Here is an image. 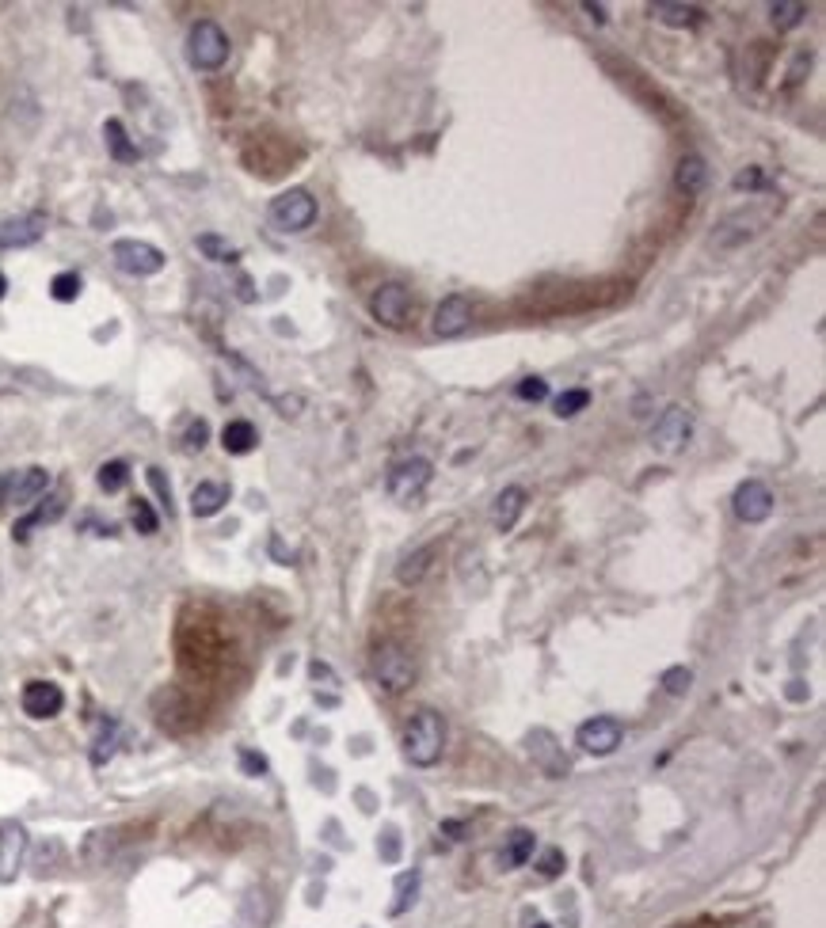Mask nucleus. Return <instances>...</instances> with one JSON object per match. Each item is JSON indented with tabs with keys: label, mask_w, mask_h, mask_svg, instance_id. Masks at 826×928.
I'll return each instance as SVG.
<instances>
[{
	"label": "nucleus",
	"mask_w": 826,
	"mask_h": 928,
	"mask_svg": "<svg viewBox=\"0 0 826 928\" xmlns=\"http://www.w3.org/2000/svg\"><path fill=\"white\" fill-rule=\"evenodd\" d=\"M206 438H209V426H206L202 419H195V423H190V430L183 434V449H187V453H199V449L206 445Z\"/></svg>",
	"instance_id": "ea45409f"
},
{
	"label": "nucleus",
	"mask_w": 826,
	"mask_h": 928,
	"mask_svg": "<svg viewBox=\"0 0 826 928\" xmlns=\"http://www.w3.org/2000/svg\"><path fill=\"white\" fill-rule=\"evenodd\" d=\"M316 221V199L305 187H290L270 202V225L279 232H305Z\"/></svg>",
	"instance_id": "20e7f679"
},
{
	"label": "nucleus",
	"mask_w": 826,
	"mask_h": 928,
	"mask_svg": "<svg viewBox=\"0 0 826 928\" xmlns=\"http://www.w3.org/2000/svg\"><path fill=\"white\" fill-rule=\"evenodd\" d=\"M61 510H66V499H61V495H50L46 503H42L38 510H31L24 522H15V541H27L31 536V529L35 525H46V522H57L61 517Z\"/></svg>",
	"instance_id": "393cba45"
},
{
	"label": "nucleus",
	"mask_w": 826,
	"mask_h": 928,
	"mask_svg": "<svg viewBox=\"0 0 826 928\" xmlns=\"http://www.w3.org/2000/svg\"><path fill=\"white\" fill-rule=\"evenodd\" d=\"M803 15H808V8H803V5H792V0H777V5H770V19H773V27H777V31H792V27H800V24H803Z\"/></svg>",
	"instance_id": "cd10ccee"
},
{
	"label": "nucleus",
	"mask_w": 826,
	"mask_h": 928,
	"mask_svg": "<svg viewBox=\"0 0 826 928\" xmlns=\"http://www.w3.org/2000/svg\"><path fill=\"white\" fill-rule=\"evenodd\" d=\"M225 503H229V487L218 484V480H202L195 491H190V514L195 517H214Z\"/></svg>",
	"instance_id": "4be33fe9"
},
{
	"label": "nucleus",
	"mask_w": 826,
	"mask_h": 928,
	"mask_svg": "<svg viewBox=\"0 0 826 928\" xmlns=\"http://www.w3.org/2000/svg\"><path fill=\"white\" fill-rule=\"evenodd\" d=\"M689 685H693V674L686 670V666H670V670L663 674V688H667L670 697H686Z\"/></svg>",
	"instance_id": "f704fd0d"
},
{
	"label": "nucleus",
	"mask_w": 826,
	"mask_h": 928,
	"mask_svg": "<svg viewBox=\"0 0 826 928\" xmlns=\"http://www.w3.org/2000/svg\"><path fill=\"white\" fill-rule=\"evenodd\" d=\"M115 833L118 830H92L88 837H84V864L88 868L107 864L111 852H115Z\"/></svg>",
	"instance_id": "a878e982"
},
{
	"label": "nucleus",
	"mask_w": 826,
	"mask_h": 928,
	"mask_svg": "<svg viewBox=\"0 0 826 928\" xmlns=\"http://www.w3.org/2000/svg\"><path fill=\"white\" fill-rule=\"evenodd\" d=\"M377 852H381L385 864H396V860H400V833H396V826H385V833H381V841H377Z\"/></svg>",
	"instance_id": "e433bc0d"
},
{
	"label": "nucleus",
	"mask_w": 826,
	"mask_h": 928,
	"mask_svg": "<svg viewBox=\"0 0 826 928\" xmlns=\"http://www.w3.org/2000/svg\"><path fill=\"white\" fill-rule=\"evenodd\" d=\"M187 61L202 73H218L221 65L229 61V35L214 24V19H199L190 24L187 35Z\"/></svg>",
	"instance_id": "7ed1b4c3"
},
{
	"label": "nucleus",
	"mask_w": 826,
	"mask_h": 928,
	"mask_svg": "<svg viewBox=\"0 0 826 928\" xmlns=\"http://www.w3.org/2000/svg\"><path fill=\"white\" fill-rule=\"evenodd\" d=\"M126 480H130V468H126V461H107L96 472L99 491H107V495H118L126 487Z\"/></svg>",
	"instance_id": "c85d7f7f"
},
{
	"label": "nucleus",
	"mask_w": 826,
	"mask_h": 928,
	"mask_svg": "<svg viewBox=\"0 0 826 928\" xmlns=\"http://www.w3.org/2000/svg\"><path fill=\"white\" fill-rule=\"evenodd\" d=\"M221 445H225V453H232V457H244V453H251L260 445V430L248 419H232L221 430Z\"/></svg>",
	"instance_id": "5701e85b"
},
{
	"label": "nucleus",
	"mask_w": 826,
	"mask_h": 928,
	"mask_svg": "<svg viewBox=\"0 0 826 928\" xmlns=\"http://www.w3.org/2000/svg\"><path fill=\"white\" fill-rule=\"evenodd\" d=\"M370 674L385 693H404L415 681V658L396 639H381L370 651Z\"/></svg>",
	"instance_id": "f03ea898"
},
{
	"label": "nucleus",
	"mask_w": 826,
	"mask_h": 928,
	"mask_svg": "<svg viewBox=\"0 0 826 928\" xmlns=\"http://www.w3.org/2000/svg\"><path fill=\"white\" fill-rule=\"evenodd\" d=\"M431 476H434V464L427 457H404V461H396L389 468L385 487H389V495L396 503H415L419 495L427 491Z\"/></svg>",
	"instance_id": "39448f33"
},
{
	"label": "nucleus",
	"mask_w": 826,
	"mask_h": 928,
	"mask_svg": "<svg viewBox=\"0 0 826 928\" xmlns=\"http://www.w3.org/2000/svg\"><path fill=\"white\" fill-rule=\"evenodd\" d=\"M515 400H522V403H541V400H548V381H541V377L518 381V384H515Z\"/></svg>",
	"instance_id": "72a5a7b5"
},
{
	"label": "nucleus",
	"mask_w": 826,
	"mask_h": 928,
	"mask_svg": "<svg viewBox=\"0 0 826 928\" xmlns=\"http://www.w3.org/2000/svg\"><path fill=\"white\" fill-rule=\"evenodd\" d=\"M111 753H115V723L107 719V723H103V735L96 739L92 761H96V765H107V761H111Z\"/></svg>",
	"instance_id": "c9c22d12"
},
{
	"label": "nucleus",
	"mask_w": 826,
	"mask_h": 928,
	"mask_svg": "<svg viewBox=\"0 0 826 928\" xmlns=\"http://www.w3.org/2000/svg\"><path fill=\"white\" fill-rule=\"evenodd\" d=\"M534 849H537V837H534V830H525V826L511 830V833L503 837V849H499V868H503V872H515V868L529 864V860H534Z\"/></svg>",
	"instance_id": "dca6fc26"
},
{
	"label": "nucleus",
	"mask_w": 826,
	"mask_h": 928,
	"mask_svg": "<svg viewBox=\"0 0 826 928\" xmlns=\"http://www.w3.org/2000/svg\"><path fill=\"white\" fill-rule=\"evenodd\" d=\"M583 8L590 12V19H595V24H606V5H590V0H586Z\"/></svg>",
	"instance_id": "37998d69"
},
{
	"label": "nucleus",
	"mask_w": 826,
	"mask_h": 928,
	"mask_svg": "<svg viewBox=\"0 0 826 928\" xmlns=\"http://www.w3.org/2000/svg\"><path fill=\"white\" fill-rule=\"evenodd\" d=\"M8 491H12V476H8V472H0V506H5Z\"/></svg>",
	"instance_id": "c03bdc74"
},
{
	"label": "nucleus",
	"mask_w": 826,
	"mask_h": 928,
	"mask_svg": "<svg viewBox=\"0 0 826 928\" xmlns=\"http://www.w3.org/2000/svg\"><path fill=\"white\" fill-rule=\"evenodd\" d=\"M46 487H50V472L46 468H27V472H19V480H12V503L15 506H31L35 499H42L46 495Z\"/></svg>",
	"instance_id": "aec40b11"
},
{
	"label": "nucleus",
	"mask_w": 826,
	"mask_h": 928,
	"mask_svg": "<svg viewBox=\"0 0 826 928\" xmlns=\"http://www.w3.org/2000/svg\"><path fill=\"white\" fill-rule=\"evenodd\" d=\"M438 552H442V541H431V545H423V548H415V552H408L404 559H400V564H396V582H400V586H419V582L434 571Z\"/></svg>",
	"instance_id": "2eb2a0df"
},
{
	"label": "nucleus",
	"mask_w": 826,
	"mask_h": 928,
	"mask_svg": "<svg viewBox=\"0 0 826 928\" xmlns=\"http://www.w3.org/2000/svg\"><path fill=\"white\" fill-rule=\"evenodd\" d=\"M731 510H735L739 522H747V525L766 522V517L773 514V491L761 484V480L739 484V487H735V499H731Z\"/></svg>",
	"instance_id": "f8f14e48"
},
{
	"label": "nucleus",
	"mask_w": 826,
	"mask_h": 928,
	"mask_svg": "<svg viewBox=\"0 0 826 928\" xmlns=\"http://www.w3.org/2000/svg\"><path fill=\"white\" fill-rule=\"evenodd\" d=\"M415 894H419V872H408V875H400L396 879V902L389 905V913L393 917H400L408 910V905L415 902Z\"/></svg>",
	"instance_id": "7c9ffc66"
},
{
	"label": "nucleus",
	"mask_w": 826,
	"mask_h": 928,
	"mask_svg": "<svg viewBox=\"0 0 826 928\" xmlns=\"http://www.w3.org/2000/svg\"><path fill=\"white\" fill-rule=\"evenodd\" d=\"M469 323H473V301L469 297L450 293V297L438 301V309H434V335L457 339L464 328H469Z\"/></svg>",
	"instance_id": "4468645a"
},
{
	"label": "nucleus",
	"mask_w": 826,
	"mask_h": 928,
	"mask_svg": "<svg viewBox=\"0 0 826 928\" xmlns=\"http://www.w3.org/2000/svg\"><path fill=\"white\" fill-rule=\"evenodd\" d=\"M80 290H84V282H80V274H73V270L57 274L54 282H50V297H54V301H76Z\"/></svg>",
	"instance_id": "473e14b6"
},
{
	"label": "nucleus",
	"mask_w": 826,
	"mask_h": 928,
	"mask_svg": "<svg viewBox=\"0 0 826 928\" xmlns=\"http://www.w3.org/2000/svg\"><path fill=\"white\" fill-rule=\"evenodd\" d=\"M111 259L122 274H134V278H149V274H160L164 270V251L145 244V240H115L111 248Z\"/></svg>",
	"instance_id": "423d86ee"
},
{
	"label": "nucleus",
	"mask_w": 826,
	"mask_h": 928,
	"mask_svg": "<svg viewBox=\"0 0 826 928\" xmlns=\"http://www.w3.org/2000/svg\"><path fill=\"white\" fill-rule=\"evenodd\" d=\"M42 232H46V218H42V213L12 218V221L0 225V248H31Z\"/></svg>",
	"instance_id": "f3484780"
},
{
	"label": "nucleus",
	"mask_w": 826,
	"mask_h": 928,
	"mask_svg": "<svg viewBox=\"0 0 826 928\" xmlns=\"http://www.w3.org/2000/svg\"><path fill=\"white\" fill-rule=\"evenodd\" d=\"M522 510H525V487H518V484L503 487V491L495 495V506H492V525H495L499 533H511V529L518 525Z\"/></svg>",
	"instance_id": "a211bd4d"
},
{
	"label": "nucleus",
	"mask_w": 826,
	"mask_h": 928,
	"mask_svg": "<svg viewBox=\"0 0 826 928\" xmlns=\"http://www.w3.org/2000/svg\"><path fill=\"white\" fill-rule=\"evenodd\" d=\"M5 293H8V278L0 274V301H5Z\"/></svg>",
	"instance_id": "a18cd8bd"
},
{
	"label": "nucleus",
	"mask_w": 826,
	"mask_h": 928,
	"mask_svg": "<svg viewBox=\"0 0 826 928\" xmlns=\"http://www.w3.org/2000/svg\"><path fill=\"white\" fill-rule=\"evenodd\" d=\"M442 750H446V719L434 708H419L404 723V758L415 769H431L442 761Z\"/></svg>",
	"instance_id": "f257e3e1"
},
{
	"label": "nucleus",
	"mask_w": 826,
	"mask_h": 928,
	"mask_svg": "<svg viewBox=\"0 0 826 928\" xmlns=\"http://www.w3.org/2000/svg\"><path fill=\"white\" fill-rule=\"evenodd\" d=\"M735 187L739 190H758V187H766V176H761L758 168H747V171H739V176H735Z\"/></svg>",
	"instance_id": "a19ab883"
},
{
	"label": "nucleus",
	"mask_w": 826,
	"mask_h": 928,
	"mask_svg": "<svg viewBox=\"0 0 826 928\" xmlns=\"http://www.w3.org/2000/svg\"><path fill=\"white\" fill-rule=\"evenodd\" d=\"M525 746H529V758H534V765L548 776V780H564V776L571 772V761H567V753H564V746L556 742L553 730L537 727L534 735L525 739Z\"/></svg>",
	"instance_id": "1a4fd4ad"
},
{
	"label": "nucleus",
	"mask_w": 826,
	"mask_h": 928,
	"mask_svg": "<svg viewBox=\"0 0 826 928\" xmlns=\"http://www.w3.org/2000/svg\"><path fill=\"white\" fill-rule=\"evenodd\" d=\"M621 739H625V727L613 716H595V719L579 723V730H576V746L583 753H590V758H609V753L621 746Z\"/></svg>",
	"instance_id": "6e6552de"
},
{
	"label": "nucleus",
	"mask_w": 826,
	"mask_h": 928,
	"mask_svg": "<svg viewBox=\"0 0 826 928\" xmlns=\"http://www.w3.org/2000/svg\"><path fill=\"white\" fill-rule=\"evenodd\" d=\"M19 704H24V716H31V719H54L57 711L66 708V693H61V685H54V681H27Z\"/></svg>",
	"instance_id": "ddd939ff"
},
{
	"label": "nucleus",
	"mask_w": 826,
	"mask_h": 928,
	"mask_svg": "<svg viewBox=\"0 0 826 928\" xmlns=\"http://www.w3.org/2000/svg\"><path fill=\"white\" fill-rule=\"evenodd\" d=\"M534 928H553V924H545V921H541V924H534Z\"/></svg>",
	"instance_id": "49530a36"
},
{
	"label": "nucleus",
	"mask_w": 826,
	"mask_h": 928,
	"mask_svg": "<svg viewBox=\"0 0 826 928\" xmlns=\"http://www.w3.org/2000/svg\"><path fill=\"white\" fill-rule=\"evenodd\" d=\"M705 183H709V164H705V157L686 153L682 160H678L674 187L682 190V194H701V190H705Z\"/></svg>",
	"instance_id": "412c9836"
},
{
	"label": "nucleus",
	"mask_w": 826,
	"mask_h": 928,
	"mask_svg": "<svg viewBox=\"0 0 826 928\" xmlns=\"http://www.w3.org/2000/svg\"><path fill=\"white\" fill-rule=\"evenodd\" d=\"M689 434H693L689 412H686L682 403H670L667 412L655 419V426H651V445L663 449V453H674V449H682L689 442Z\"/></svg>",
	"instance_id": "9b49d317"
},
{
	"label": "nucleus",
	"mask_w": 826,
	"mask_h": 928,
	"mask_svg": "<svg viewBox=\"0 0 826 928\" xmlns=\"http://www.w3.org/2000/svg\"><path fill=\"white\" fill-rule=\"evenodd\" d=\"M195 244H199V251L206 259H214V263H237V259H240V251L232 248L229 240H221V236H214V232H202Z\"/></svg>",
	"instance_id": "bb28decb"
},
{
	"label": "nucleus",
	"mask_w": 826,
	"mask_h": 928,
	"mask_svg": "<svg viewBox=\"0 0 826 928\" xmlns=\"http://www.w3.org/2000/svg\"><path fill=\"white\" fill-rule=\"evenodd\" d=\"M103 138H107V148H111V157L118 160V164H134L141 153H138V145L130 141V134H126V126L118 122V118H107L103 122Z\"/></svg>",
	"instance_id": "b1692460"
},
{
	"label": "nucleus",
	"mask_w": 826,
	"mask_h": 928,
	"mask_svg": "<svg viewBox=\"0 0 826 928\" xmlns=\"http://www.w3.org/2000/svg\"><path fill=\"white\" fill-rule=\"evenodd\" d=\"M412 312V293L404 282H385L370 293V316L385 328H404Z\"/></svg>",
	"instance_id": "0eeeda50"
},
{
	"label": "nucleus",
	"mask_w": 826,
	"mask_h": 928,
	"mask_svg": "<svg viewBox=\"0 0 826 928\" xmlns=\"http://www.w3.org/2000/svg\"><path fill=\"white\" fill-rule=\"evenodd\" d=\"M564 872V852L560 849H545L541 860H537V875L541 879H556Z\"/></svg>",
	"instance_id": "4c0bfd02"
},
{
	"label": "nucleus",
	"mask_w": 826,
	"mask_h": 928,
	"mask_svg": "<svg viewBox=\"0 0 826 928\" xmlns=\"http://www.w3.org/2000/svg\"><path fill=\"white\" fill-rule=\"evenodd\" d=\"M240 765H244V772H251V776H263V772H267V758H260V753H251V750H240Z\"/></svg>",
	"instance_id": "79ce46f5"
},
{
	"label": "nucleus",
	"mask_w": 826,
	"mask_h": 928,
	"mask_svg": "<svg viewBox=\"0 0 826 928\" xmlns=\"http://www.w3.org/2000/svg\"><path fill=\"white\" fill-rule=\"evenodd\" d=\"M27 830H24V822H15V818H8V822H0V882H15L19 879V868H24V860H27Z\"/></svg>",
	"instance_id": "9d476101"
},
{
	"label": "nucleus",
	"mask_w": 826,
	"mask_h": 928,
	"mask_svg": "<svg viewBox=\"0 0 826 928\" xmlns=\"http://www.w3.org/2000/svg\"><path fill=\"white\" fill-rule=\"evenodd\" d=\"M130 522H134V529L141 533V536H153L157 529H160V517H157V510L145 503V499H134V506H130Z\"/></svg>",
	"instance_id": "2f4dec72"
},
{
	"label": "nucleus",
	"mask_w": 826,
	"mask_h": 928,
	"mask_svg": "<svg viewBox=\"0 0 826 928\" xmlns=\"http://www.w3.org/2000/svg\"><path fill=\"white\" fill-rule=\"evenodd\" d=\"M149 487L160 495V503H164V510L172 514V484H168V476H164V468H149Z\"/></svg>",
	"instance_id": "58836bf2"
},
{
	"label": "nucleus",
	"mask_w": 826,
	"mask_h": 928,
	"mask_svg": "<svg viewBox=\"0 0 826 928\" xmlns=\"http://www.w3.org/2000/svg\"><path fill=\"white\" fill-rule=\"evenodd\" d=\"M648 12L667 27H697L705 19V12L697 5H674V0H655V5H648Z\"/></svg>",
	"instance_id": "6ab92c4d"
},
{
	"label": "nucleus",
	"mask_w": 826,
	"mask_h": 928,
	"mask_svg": "<svg viewBox=\"0 0 826 928\" xmlns=\"http://www.w3.org/2000/svg\"><path fill=\"white\" fill-rule=\"evenodd\" d=\"M553 407H556L560 419H576L579 412H586V407H590V393H586V388H564Z\"/></svg>",
	"instance_id": "c756f323"
}]
</instances>
